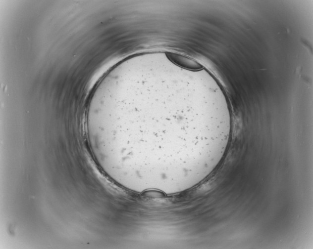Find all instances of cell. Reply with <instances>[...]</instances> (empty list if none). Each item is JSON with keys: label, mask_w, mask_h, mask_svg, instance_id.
Listing matches in <instances>:
<instances>
[{"label": "cell", "mask_w": 313, "mask_h": 249, "mask_svg": "<svg viewBox=\"0 0 313 249\" xmlns=\"http://www.w3.org/2000/svg\"><path fill=\"white\" fill-rule=\"evenodd\" d=\"M86 128L101 145L131 141L146 167L174 168L186 177L225 152L232 119L226 103L187 76L146 69L100 88L87 110Z\"/></svg>", "instance_id": "1"}, {"label": "cell", "mask_w": 313, "mask_h": 249, "mask_svg": "<svg viewBox=\"0 0 313 249\" xmlns=\"http://www.w3.org/2000/svg\"><path fill=\"white\" fill-rule=\"evenodd\" d=\"M166 54L172 62L183 69L195 71L202 68L199 63L188 57L172 52H166Z\"/></svg>", "instance_id": "2"}]
</instances>
